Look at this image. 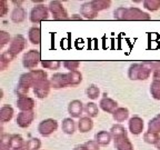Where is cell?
Returning <instances> with one entry per match:
<instances>
[{"mask_svg": "<svg viewBox=\"0 0 160 150\" xmlns=\"http://www.w3.org/2000/svg\"><path fill=\"white\" fill-rule=\"evenodd\" d=\"M153 72V61L136 62L129 67L128 77L130 80H146Z\"/></svg>", "mask_w": 160, "mask_h": 150, "instance_id": "4", "label": "cell"}, {"mask_svg": "<svg viewBox=\"0 0 160 150\" xmlns=\"http://www.w3.org/2000/svg\"><path fill=\"white\" fill-rule=\"evenodd\" d=\"M39 63H41V56H40L39 50L31 49L23 55L22 65H23V67L29 70V71L35 70Z\"/></svg>", "mask_w": 160, "mask_h": 150, "instance_id": "6", "label": "cell"}, {"mask_svg": "<svg viewBox=\"0 0 160 150\" xmlns=\"http://www.w3.org/2000/svg\"><path fill=\"white\" fill-rule=\"evenodd\" d=\"M128 128H129V131L132 135L138 136L140 133H142L143 128H145V123H143V119L140 118L139 116H133L129 119V122H128Z\"/></svg>", "mask_w": 160, "mask_h": 150, "instance_id": "10", "label": "cell"}, {"mask_svg": "<svg viewBox=\"0 0 160 150\" xmlns=\"http://www.w3.org/2000/svg\"><path fill=\"white\" fill-rule=\"evenodd\" d=\"M110 132H111V135H112L113 138L120 137V136L128 135L127 130H126V128L123 127L122 125H115V126H112V127H111V129H110Z\"/></svg>", "mask_w": 160, "mask_h": 150, "instance_id": "33", "label": "cell"}, {"mask_svg": "<svg viewBox=\"0 0 160 150\" xmlns=\"http://www.w3.org/2000/svg\"><path fill=\"white\" fill-rule=\"evenodd\" d=\"M26 147V142L20 135H11V149Z\"/></svg>", "mask_w": 160, "mask_h": 150, "instance_id": "30", "label": "cell"}, {"mask_svg": "<svg viewBox=\"0 0 160 150\" xmlns=\"http://www.w3.org/2000/svg\"><path fill=\"white\" fill-rule=\"evenodd\" d=\"M93 128V121L92 119L88 116L86 117H81L78 121V129H79L80 132L86 133V132H89L90 130Z\"/></svg>", "mask_w": 160, "mask_h": 150, "instance_id": "20", "label": "cell"}, {"mask_svg": "<svg viewBox=\"0 0 160 150\" xmlns=\"http://www.w3.org/2000/svg\"><path fill=\"white\" fill-rule=\"evenodd\" d=\"M112 135L110 131H106V130H101L98 133H96L95 140L99 146H108L110 141L112 140Z\"/></svg>", "mask_w": 160, "mask_h": 150, "instance_id": "19", "label": "cell"}, {"mask_svg": "<svg viewBox=\"0 0 160 150\" xmlns=\"http://www.w3.org/2000/svg\"><path fill=\"white\" fill-rule=\"evenodd\" d=\"M51 82L50 80H45L42 82H40L39 85H37L33 88V93L36 95V97L39 98V99H45L48 97L50 92V89H51Z\"/></svg>", "mask_w": 160, "mask_h": 150, "instance_id": "15", "label": "cell"}, {"mask_svg": "<svg viewBox=\"0 0 160 150\" xmlns=\"http://www.w3.org/2000/svg\"><path fill=\"white\" fill-rule=\"evenodd\" d=\"M49 12H50L49 8L43 5V3L36 5L35 7L31 9V11H30L29 19L32 23L38 25V23L45 21V20H48V18H49Z\"/></svg>", "mask_w": 160, "mask_h": 150, "instance_id": "5", "label": "cell"}, {"mask_svg": "<svg viewBox=\"0 0 160 150\" xmlns=\"http://www.w3.org/2000/svg\"><path fill=\"white\" fill-rule=\"evenodd\" d=\"M92 3L95 6V8L99 11H102V10L109 9L110 6H111V1L110 0H92Z\"/></svg>", "mask_w": 160, "mask_h": 150, "instance_id": "32", "label": "cell"}, {"mask_svg": "<svg viewBox=\"0 0 160 150\" xmlns=\"http://www.w3.org/2000/svg\"><path fill=\"white\" fill-rule=\"evenodd\" d=\"M85 112L88 117H90L91 119L95 117H98L99 115V108L95 102H88L85 105Z\"/></svg>", "mask_w": 160, "mask_h": 150, "instance_id": "27", "label": "cell"}, {"mask_svg": "<svg viewBox=\"0 0 160 150\" xmlns=\"http://www.w3.org/2000/svg\"><path fill=\"white\" fill-rule=\"evenodd\" d=\"M99 107H100V109H102L105 112H108V113H113L116 110L119 108L118 107L117 101L111 99V98L107 97V96L101 98V100H100V102H99Z\"/></svg>", "mask_w": 160, "mask_h": 150, "instance_id": "16", "label": "cell"}, {"mask_svg": "<svg viewBox=\"0 0 160 150\" xmlns=\"http://www.w3.org/2000/svg\"><path fill=\"white\" fill-rule=\"evenodd\" d=\"M113 119L117 121V122H123L125 120H127L129 118V110L127 108L119 107L115 112L112 113Z\"/></svg>", "mask_w": 160, "mask_h": 150, "instance_id": "24", "label": "cell"}, {"mask_svg": "<svg viewBox=\"0 0 160 150\" xmlns=\"http://www.w3.org/2000/svg\"><path fill=\"white\" fill-rule=\"evenodd\" d=\"M48 80V75L45 70L35 69L28 71L20 76L18 80V85L16 88V93L18 97L20 96H28L30 88H35L40 82Z\"/></svg>", "mask_w": 160, "mask_h": 150, "instance_id": "1", "label": "cell"}, {"mask_svg": "<svg viewBox=\"0 0 160 150\" xmlns=\"http://www.w3.org/2000/svg\"><path fill=\"white\" fill-rule=\"evenodd\" d=\"M153 80H160V61H153Z\"/></svg>", "mask_w": 160, "mask_h": 150, "instance_id": "40", "label": "cell"}, {"mask_svg": "<svg viewBox=\"0 0 160 150\" xmlns=\"http://www.w3.org/2000/svg\"><path fill=\"white\" fill-rule=\"evenodd\" d=\"M11 150H27V149H26V147H23V148H17V149H11Z\"/></svg>", "mask_w": 160, "mask_h": 150, "instance_id": "47", "label": "cell"}, {"mask_svg": "<svg viewBox=\"0 0 160 150\" xmlns=\"http://www.w3.org/2000/svg\"><path fill=\"white\" fill-rule=\"evenodd\" d=\"M80 15L85 19L92 20L98 16V10L95 8L92 1H87L80 6Z\"/></svg>", "mask_w": 160, "mask_h": 150, "instance_id": "13", "label": "cell"}, {"mask_svg": "<svg viewBox=\"0 0 160 150\" xmlns=\"http://www.w3.org/2000/svg\"><path fill=\"white\" fill-rule=\"evenodd\" d=\"M49 11L50 13L52 15V18L55 20H68L70 19L69 16H68L67 10L65 9L63 5L58 0H55V1H50L49 2Z\"/></svg>", "mask_w": 160, "mask_h": 150, "instance_id": "7", "label": "cell"}, {"mask_svg": "<svg viewBox=\"0 0 160 150\" xmlns=\"http://www.w3.org/2000/svg\"><path fill=\"white\" fill-rule=\"evenodd\" d=\"M61 61L59 60H41V66L45 69L49 70H58L61 66Z\"/></svg>", "mask_w": 160, "mask_h": 150, "instance_id": "28", "label": "cell"}, {"mask_svg": "<svg viewBox=\"0 0 160 150\" xmlns=\"http://www.w3.org/2000/svg\"><path fill=\"white\" fill-rule=\"evenodd\" d=\"M113 142L117 150H135L132 142L128 138V135L113 138Z\"/></svg>", "mask_w": 160, "mask_h": 150, "instance_id": "17", "label": "cell"}, {"mask_svg": "<svg viewBox=\"0 0 160 150\" xmlns=\"http://www.w3.org/2000/svg\"><path fill=\"white\" fill-rule=\"evenodd\" d=\"M41 147V141L38 138H31L26 142V149L27 150H39Z\"/></svg>", "mask_w": 160, "mask_h": 150, "instance_id": "36", "label": "cell"}, {"mask_svg": "<svg viewBox=\"0 0 160 150\" xmlns=\"http://www.w3.org/2000/svg\"><path fill=\"white\" fill-rule=\"evenodd\" d=\"M25 47H26V38L22 35H16L12 38V40H11V42H10L8 51L11 55L15 56V57H17L25 49Z\"/></svg>", "mask_w": 160, "mask_h": 150, "instance_id": "9", "label": "cell"}, {"mask_svg": "<svg viewBox=\"0 0 160 150\" xmlns=\"http://www.w3.org/2000/svg\"><path fill=\"white\" fill-rule=\"evenodd\" d=\"M28 39L32 45H40L41 42V30L39 27H31L28 31Z\"/></svg>", "mask_w": 160, "mask_h": 150, "instance_id": "22", "label": "cell"}, {"mask_svg": "<svg viewBox=\"0 0 160 150\" xmlns=\"http://www.w3.org/2000/svg\"><path fill=\"white\" fill-rule=\"evenodd\" d=\"M70 19L71 20H82V17L80 15H72L71 17H70Z\"/></svg>", "mask_w": 160, "mask_h": 150, "instance_id": "44", "label": "cell"}, {"mask_svg": "<svg viewBox=\"0 0 160 150\" xmlns=\"http://www.w3.org/2000/svg\"><path fill=\"white\" fill-rule=\"evenodd\" d=\"M150 93L153 99L160 100V80H152L150 85Z\"/></svg>", "mask_w": 160, "mask_h": 150, "instance_id": "29", "label": "cell"}, {"mask_svg": "<svg viewBox=\"0 0 160 150\" xmlns=\"http://www.w3.org/2000/svg\"><path fill=\"white\" fill-rule=\"evenodd\" d=\"M36 115L33 111H20L17 116V125L19 126L20 128H27L29 127L32 121L35 120Z\"/></svg>", "mask_w": 160, "mask_h": 150, "instance_id": "12", "label": "cell"}, {"mask_svg": "<svg viewBox=\"0 0 160 150\" xmlns=\"http://www.w3.org/2000/svg\"><path fill=\"white\" fill-rule=\"evenodd\" d=\"M78 125H76V121L73 118H65L62 120V125H61V129L66 135H73L77 129Z\"/></svg>", "mask_w": 160, "mask_h": 150, "instance_id": "21", "label": "cell"}, {"mask_svg": "<svg viewBox=\"0 0 160 150\" xmlns=\"http://www.w3.org/2000/svg\"><path fill=\"white\" fill-rule=\"evenodd\" d=\"M58 129V121L51 118L42 120L38 125V131L42 137H49Z\"/></svg>", "mask_w": 160, "mask_h": 150, "instance_id": "8", "label": "cell"}, {"mask_svg": "<svg viewBox=\"0 0 160 150\" xmlns=\"http://www.w3.org/2000/svg\"><path fill=\"white\" fill-rule=\"evenodd\" d=\"M17 107L20 111H33L36 107V101L28 96H20L17 99Z\"/></svg>", "mask_w": 160, "mask_h": 150, "instance_id": "14", "label": "cell"}, {"mask_svg": "<svg viewBox=\"0 0 160 150\" xmlns=\"http://www.w3.org/2000/svg\"><path fill=\"white\" fill-rule=\"evenodd\" d=\"M86 93H87V97L91 100L98 99V97L100 96V89L96 85H91L87 88L86 90Z\"/></svg>", "mask_w": 160, "mask_h": 150, "instance_id": "31", "label": "cell"}, {"mask_svg": "<svg viewBox=\"0 0 160 150\" xmlns=\"http://www.w3.org/2000/svg\"><path fill=\"white\" fill-rule=\"evenodd\" d=\"M22 2H23V1H16V0H13V1H12V3H15V5H18V7H21L20 5H21Z\"/></svg>", "mask_w": 160, "mask_h": 150, "instance_id": "45", "label": "cell"}, {"mask_svg": "<svg viewBox=\"0 0 160 150\" xmlns=\"http://www.w3.org/2000/svg\"><path fill=\"white\" fill-rule=\"evenodd\" d=\"M13 108L10 105H3L2 107L0 108V122L6 123L9 122L10 120L12 119L13 117Z\"/></svg>", "mask_w": 160, "mask_h": 150, "instance_id": "18", "label": "cell"}, {"mask_svg": "<svg viewBox=\"0 0 160 150\" xmlns=\"http://www.w3.org/2000/svg\"><path fill=\"white\" fill-rule=\"evenodd\" d=\"M148 131L149 132L158 133V135L160 133V113L149 121V123H148Z\"/></svg>", "mask_w": 160, "mask_h": 150, "instance_id": "26", "label": "cell"}, {"mask_svg": "<svg viewBox=\"0 0 160 150\" xmlns=\"http://www.w3.org/2000/svg\"><path fill=\"white\" fill-rule=\"evenodd\" d=\"M82 81V75L79 71H71L67 73H55L50 78L51 87L53 89H61L66 87L78 86Z\"/></svg>", "mask_w": 160, "mask_h": 150, "instance_id": "2", "label": "cell"}, {"mask_svg": "<svg viewBox=\"0 0 160 150\" xmlns=\"http://www.w3.org/2000/svg\"><path fill=\"white\" fill-rule=\"evenodd\" d=\"M83 145L86 146L87 150H100V146L98 145L96 140H88Z\"/></svg>", "mask_w": 160, "mask_h": 150, "instance_id": "41", "label": "cell"}, {"mask_svg": "<svg viewBox=\"0 0 160 150\" xmlns=\"http://www.w3.org/2000/svg\"><path fill=\"white\" fill-rule=\"evenodd\" d=\"M10 41V35L5 31V30H0V49H2Z\"/></svg>", "mask_w": 160, "mask_h": 150, "instance_id": "39", "label": "cell"}, {"mask_svg": "<svg viewBox=\"0 0 160 150\" xmlns=\"http://www.w3.org/2000/svg\"><path fill=\"white\" fill-rule=\"evenodd\" d=\"M143 7L149 11H157L160 9V0H145Z\"/></svg>", "mask_w": 160, "mask_h": 150, "instance_id": "34", "label": "cell"}, {"mask_svg": "<svg viewBox=\"0 0 160 150\" xmlns=\"http://www.w3.org/2000/svg\"><path fill=\"white\" fill-rule=\"evenodd\" d=\"M0 150H6V149H2V148H0Z\"/></svg>", "mask_w": 160, "mask_h": 150, "instance_id": "48", "label": "cell"}, {"mask_svg": "<svg viewBox=\"0 0 160 150\" xmlns=\"http://www.w3.org/2000/svg\"><path fill=\"white\" fill-rule=\"evenodd\" d=\"M65 69H67L69 72L71 71H78V68L80 67V61L78 60H66L62 62Z\"/></svg>", "mask_w": 160, "mask_h": 150, "instance_id": "35", "label": "cell"}, {"mask_svg": "<svg viewBox=\"0 0 160 150\" xmlns=\"http://www.w3.org/2000/svg\"><path fill=\"white\" fill-rule=\"evenodd\" d=\"M113 17L117 20H139V21H148L151 19L149 13L145 12L137 7H119L115 10Z\"/></svg>", "mask_w": 160, "mask_h": 150, "instance_id": "3", "label": "cell"}, {"mask_svg": "<svg viewBox=\"0 0 160 150\" xmlns=\"http://www.w3.org/2000/svg\"><path fill=\"white\" fill-rule=\"evenodd\" d=\"M15 58H16L15 56L11 55L8 50L1 53V56H0V70L3 71V70L7 69V67L10 65V62H11Z\"/></svg>", "mask_w": 160, "mask_h": 150, "instance_id": "25", "label": "cell"}, {"mask_svg": "<svg viewBox=\"0 0 160 150\" xmlns=\"http://www.w3.org/2000/svg\"><path fill=\"white\" fill-rule=\"evenodd\" d=\"M160 136L158 135V133H153V132H149V131H147V132L143 135V140H145L146 142L149 143V145H153L156 146V143H157V141L159 140Z\"/></svg>", "mask_w": 160, "mask_h": 150, "instance_id": "37", "label": "cell"}, {"mask_svg": "<svg viewBox=\"0 0 160 150\" xmlns=\"http://www.w3.org/2000/svg\"><path fill=\"white\" fill-rule=\"evenodd\" d=\"M0 148L6 150H11V135L3 133L0 140Z\"/></svg>", "mask_w": 160, "mask_h": 150, "instance_id": "38", "label": "cell"}, {"mask_svg": "<svg viewBox=\"0 0 160 150\" xmlns=\"http://www.w3.org/2000/svg\"><path fill=\"white\" fill-rule=\"evenodd\" d=\"M156 148H157L158 150H160V138H159V140L157 141V143H156Z\"/></svg>", "mask_w": 160, "mask_h": 150, "instance_id": "46", "label": "cell"}, {"mask_svg": "<svg viewBox=\"0 0 160 150\" xmlns=\"http://www.w3.org/2000/svg\"><path fill=\"white\" fill-rule=\"evenodd\" d=\"M72 150H87V148H86L85 145H79V146H76Z\"/></svg>", "mask_w": 160, "mask_h": 150, "instance_id": "43", "label": "cell"}, {"mask_svg": "<svg viewBox=\"0 0 160 150\" xmlns=\"http://www.w3.org/2000/svg\"><path fill=\"white\" fill-rule=\"evenodd\" d=\"M26 16H27V12L22 7H16L11 12L10 19L12 20L15 23H20L26 19Z\"/></svg>", "mask_w": 160, "mask_h": 150, "instance_id": "23", "label": "cell"}, {"mask_svg": "<svg viewBox=\"0 0 160 150\" xmlns=\"http://www.w3.org/2000/svg\"><path fill=\"white\" fill-rule=\"evenodd\" d=\"M8 12V2L6 0L0 1V17H5Z\"/></svg>", "mask_w": 160, "mask_h": 150, "instance_id": "42", "label": "cell"}, {"mask_svg": "<svg viewBox=\"0 0 160 150\" xmlns=\"http://www.w3.org/2000/svg\"><path fill=\"white\" fill-rule=\"evenodd\" d=\"M82 112H85V106L81 102V100L75 99L70 101L68 105V113L70 115V118H81Z\"/></svg>", "mask_w": 160, "mask_h": 150, "instance_id": "11", "label": "cell"}]
</instances>
